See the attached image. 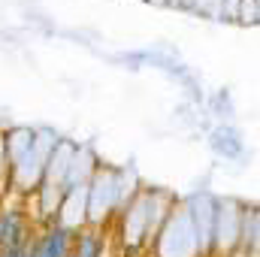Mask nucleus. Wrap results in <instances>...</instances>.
Returning a JSON list of instances; mask_svg holds the SVG:
<instances>
[{"instance_id":"obj_1","label":"nucleus","mask_w":260,"mask_h":257,"mask_svg":"<svg viewBox=\"0 0 260 257\" xmlns=\"http://www.w3.org/2000/svg\"><path fill=\"white\" fill-rule=\"evenodd\" d=\"M103 251V239L97 233H82L79 245H76V257H100Z\"/></svg>"}]
</instances>
